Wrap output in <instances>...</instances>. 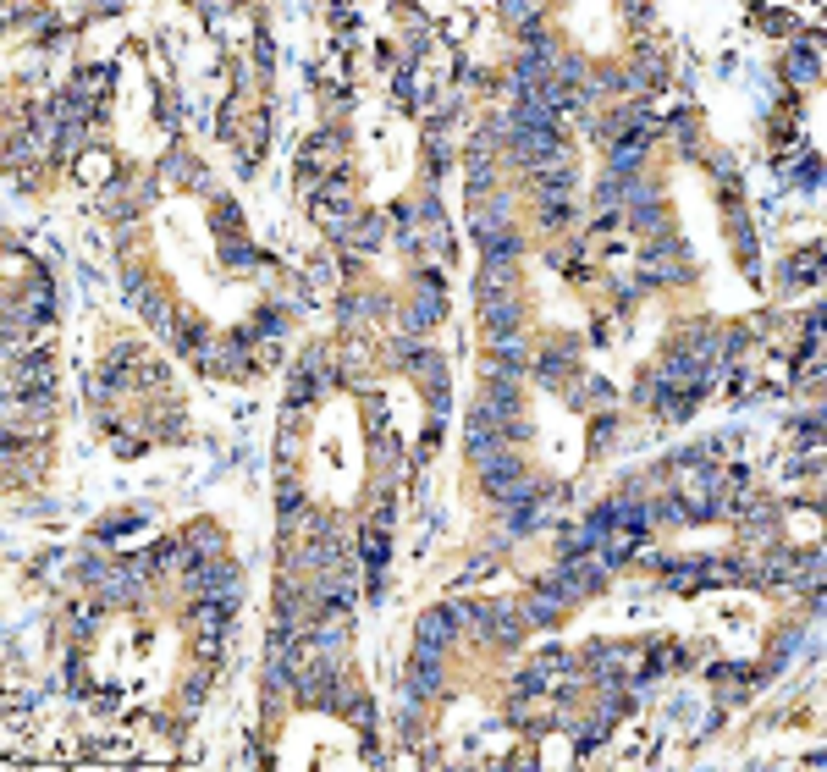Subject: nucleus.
<instances>
[{
  "label": "nucleus",
  "instance_id": "15",
  "mask_svg": "<svg viewBox=\"0 0 827 772\" xmlns=\"http://www.w3.org/2000/svg\"><path fill=\"white\" fill-rule=\"evenodd\" d=\"M535 375L547 381V386H557V381L568 375V353H552V359H547V353H540V365H535Z\"/></svg>",
  "mask_w": 827,
  "mask_h": 772
},
{
  "label": "nucleus",
  "instance_id": "6",
  "mask_svg": "<svg viewBox=\"0 0 827 772\" xmlns=\"http://www.w3.org/2000/svg\"><path fill=\"white\" fill-rule=\"evenodd\" d=\"M45 381H50V359H22V365L12 370V386H17V392H39Z\"/></svg>",
  "mask_w": 827,
  "mask_h": 772
},
{
  "label": "nucleus",
  "instance_id": "9",
  "mask_svg": "<svg viewBox=\"0 0 827 772\" xmlns=\"http://www.w3.org/2000/svg\"><path fill=\"white\" fill-rule=\"evenodd\" d=\"M640 160H646V144H640V138H623V144L613 149V172H618V177H634V172H640Z\"/></svg>",
  "mask_w": 827,
  "mask_h": 772
},
{
  "label": "nucleus",
  "instance_id": "8",
  "mask_svg": "<svg viewBox=\"0 0 827 772\" xmlns=\"http://www.w3.org/2000/svg\"><path fill=\"white\" fill-rule=\"evenodd\" d=\"M486 326H491L497 337H502V331H514V326H519V304H514V298H502V304L486 298Z\"/></svg>",
  "mask_w": 827,
  "mask_h": 772
},
{
  "label": "nucleus",
  "instance_id": "11",
  "mask_svg": "<svg viewBox=\"0 0 827 772\" xmlns=\"http://www.w3.org/2000/svg\"><path fill=\"white\" fill-rule=\"evenodd\" d=\"M436 690H441L436 662H414V673H408V695H436Z\"/></svg>",
  "mask_w": 827,
  "mask_h": 772
},
{
  "label": "nucleus",
  "instance_id": "16",
  "mask_svg": "<svg viewBox=\"0 0 827 772\" xmlns=\"http://www.w3.org/2000/svg\"><path fill=\"white\" fill-rule=\"evenodd\" d=\"M794 182H800V188H816L822 182V160L811 155V160H800V172H794Z\"/></svg>",
  "mask_w": 827,
  "mask_h": 772
},
{
  "label": "nucleus",
  "instance_id": "1",
  "mask_svg": "<svg viewBox=\"0 0 827 772\" xmlns=\"http://www.w3.org/2000/svg\"><path fill=\"white\" fill-rule=\"evenodd\" d=\"M232 613H238V601H199L194 607V629L205 634V651H215V640L232 624Z\"/></svg>",
  "mask_w": 827,
  "mask_h": 772
},
{
  "label": "nucleus",
  "instance_id": "2",
  "mask_svg": "<svg viewBox=\"0 0 827 772\" xmlns=\"http://www.w3.org/2000/svg\"><path fill=\"white\" fill-rule=\"evenodd\" d=\"M464 441H469V453H474V458H491V453H497V441H502V431H497V414L474 408V414H469V436H464Z\"/></svg>",
  "mask_w": 827,
  "mask_h": 772
},
{
  "label": "nucleus",
  "instance_id": "5",
  "mask_svg": "<svg viewBox=\"0 0 827 772\" xmlns=\"http://www.w3.org/2000/svg\"><path fill=\"white\" fill-rule=\"evenodd\" d=\"M441 315H447V304H441V293L430 287V293H425L420 304H408V315H403V320H408V331H425V326H436Z\"/></svg>",
  "mask_w": 827,
  "mask_h": 772
},
{
  "label": "nucleus",
  "instance_id": "12",
  "mask_svg": "<svg viewBox=\"0 0 827 772\" xmlns=\"http://www.w3.org/2000/svg\"><path fill=\"white\" fill-rule=\"evenodd\" d=\"M497 182V166H491V155H469V188L474 193H486Z\"/></svg>",
  "mask_w": 827,
  "mask_h": 772
},
{
  "label": "nucleus",
  "instance_id": "14",
  "mask_svg": "<svg viewBox=\"0 0 827 772\" xmlns=\"http://www.w3.org/2000/svg\"><path fill=\"white\" fill-rule=\"evenodd\" d=\"M221 265H227V271H248V265H254V248L227 238V243H221Z\"/></svg>",
  "mask_w": 827,
  "mask_h": 772
},
{
  "label": "nucleus",
  "instance_id": "18",
  "mask_svg": "<svg viewBox=\"0 0 827 772\" xmlns=\"http://www.w3.org/2000/svg\"><path fill=\"white\" fill-rule=\"evenodd\" d=\"M232 221H238L232 205H215V227H221V232H232Z\"/></svg>",
  "mask_w": 827,
  "mask_h": 772
},
{
  "label": "nucleus",
  "instance_id": "7",
  "mask_svg": "<svg viewBox=\"0 0 827 772\" xmlns=\"http://www.w3.org/2000/svg\"><path fill=\"white\" fill-rule=\"evenodd\" d=\"M816 67H822V61H816V50H811V45L789 50V61H783V72H789L794 83H811V78H816Z\"/></svg>",
  "mask_w": 827,
  "mask_h": 772
},
{
  "label": "nucleus",
  "instance_id": "10",
  "mask_svg": "<svg viewBox=\"0 0 827 772\" xmlns=\"http://www.w3.org/2000/svg\"><path fill=\"white\" fill-rule=\"evenodd\" d=\"M453 613H447V607H441V613H425L420 618V640H436V646H447V640H453Z\"/></svg>",
  "mask_w": 827,
  "mask_h": 772
},
{
  "label": "nucleus",
  "instance_id": "13",
  "mask_svg": "<svg viewBox=\"0 0 827 772\" xmlns=\"http://www.w3.org/2000/svg\"><path fill=\"white\" fill-rule=\"evenodd\" d=\"M364 563H370V574H380V568H387V530H364Z\"/></svg>",
  "mask_w": 827,
  "mask_h": 772
},
{
  "label": "nucleus",
  "instance_id": "3",
  "mask_svg": "<svg viewBox=\"0 0 827 772\" xmlns=\"http://www.w3.org/2000/svg\"><path fill=\"white\" fill-rule=\"evenodd\" d=\"M480 469H486V491H491V497H502V491L524 474L514 453H491V458H480Z\"/></svg>",
  "mask_w": 827,
  "mask_h": 772
},
{
  "label": "nucleus",
  "instance_id": "4",
  "mask_svg": "<svg viewBox=\"0 0 827 772\" xmlns=\"http://www.w3.org/2000/svg\"><path fill=\"white\" fill-rule=\"evenodd\" d=\"M326 160H342V138H337V133H314L309 149H304V172H331ZM331 177H337V172H331Z\"/></svg>",
  "mask_w": 827,
  "mask_h": 772
},
{
  "label": "nucleus",
  "instance_id": "17",
  "mask_svg": "<svg viewBox=\"0 0 827 772\" xmlns=\"http://www.w3.org/2000/svg\"><path fill=\"white\" fill-rule=\"evenodd\" d=\"M188 546H194V558H210L215 546H221V535L215 530H194V541H188Z\"/></svg>",
  "mask_w": 827,
  "mask_h": 772
}]
</instances>
